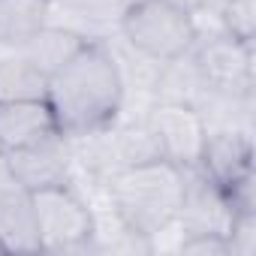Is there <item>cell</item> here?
Listing matches in <instances>:
<instances>
[{
	"instance_id": "obj_1",
	"label": "cell",
	"mask_w": 256,
	"mask_h": 256,
	"mask_svg": "<svg viewBox=\"0 0 256 256\" xmlns=\"http://www.w3.org/2000/svg\"><path fill=\"white\" fill-rule=\"evenodd\" d=\"M46 100L66 139L112 126L124 112V78L106 40L84 42L60 70L48 76Z\"/></svg>"
},
{
	"instance_id": "obj_2",
	"label": "cell",
	"mask_w": 256,
	"mask_h": 256,
	"mask_svg": "<svg viewBox=\"0 0 256 256\" xmlns=\"http://www.w3.org/2000/svg\"><path fill=\"white\" fill-rule=\"evenodd\" d=\"M102 193L126 232L151 238L178 220L184 202V169L163 157L124 166L102 181Z\"/></svg>"
},
{
	"instance_id": "obj_3",
	"label": "cell",
	"mask_w": 256,
	"mask_h": 256,
	"mask_svg": "<svg viewBox=\"0 0 256 256\" xmlns=\"http://www.w3.org/2000/svg\"><path fill=\"white\" fill-rule=\"evenodd\" d=\"M118 36L139 54L169 64L193 48L196 22L175 0H133L118 22Z\"/></svg>"
},
{
	"instance_id": "obj_4",
	"label": "cell",
	"mask_w": 256,
	"mask_h": 256,
	"mask_svg": "<svg viewBox=\"0 0 256 256\" xmlns=\"http://www.w3.org/2000/svg\"><path fill=\"white\" fill-rule=\"evenodd\" d=\"M34 193V223L40 235V247L46 253L88 250L94 247V208L90 202L70 184L40 187Z\"/></svg>"
},
{
	"instance_id": "obj_5",
	"label": "cell",
	"mask_w": 256,
	"mask_h": 256,
	"mask_svg": "<svg viewBox=\"0 0 256 256\" xmlns=\"http://www.w3.org/2000/svg\"><path fill=\"white\" fill-rule=\"evenodd\" d=\"M190 60L202 90L226 96H253V42H241L226 30L196 34Z\"/></svg>"
},
{
	"instance_id": "obj_6",
	"label": "cell",
	"mask_w": 256,
	"mask_h": 256,
	"mask_svg": "<svg viewBox=\"0 0 256 256\" xmlns=\"http://www.w3.org/2000/svg\"><path fill=\"white\" fill-rule=\"evenodd\" d=\"M145 120L157 139L163 160L181 169H199L208 126L196 106L178 100H154L145 112Z\"/></svg>"
},
{
	"instance_id": "obj_7",
	"label": "cell",
	"mask_w": 256,
	"mask_h": 256,
	"mask_svg": "<svg viewBox=\"0 0 256 256\" xmlns=\"http://www.w3.org/2000/svg\"><path fill=\"white\" fill-rule=\"evenodd\" d=\"M0 238L6 253H42L34 223V193L18 181L0 151Z\"/></svg>"
},
{
	"instance_id": "obj_8",
	"label": "cell",
	"mask_w": 256,
	"mask_h": 256,
	"mask_svg": "<svg viewBox=\"0 0 256 256\" xmlns=\"http://www.w3.org/2000/svg\"><path fill=\"white\" fill-rule=\"evenodd\" d=\"M199 172L220 190L253 178V142L247 130H208Z\"/></svg>"
},
{
	"instance_id": "obj_9",
	"label": "cell",
	"mask_w": 256,
	"mask_h": 256,
	"mask_svg": "<svg viewBox=\"0 0 256 256\" xmlns=\"http://www.w3.org/2000/svg\"><path fill=\"white\" fill-rule=\"evenodd\" d=\"M4 157L28 190L72 181V151H70V139L60 133L18 151H4Z\"/></svg>"
},
{
	"instance_id": "obj_10",
	"label": "cell",
	"mask_w": 256,
	"mask_h": 256,
	"mask_svg": "<svg viewBox=\"0 0 256 256\" xmlns=\"http://www.w3.org/2000/svg\"><path fill=\"white\" fill-rule=\"evenodd\" d=\"M58 120L48 100H6L0 102V151H18L58 136ZM64 136V133H60Z\"/></svg>"
},
{
	"instance_id": "obj_11",
	"label": "cell",
	"mask_w": 256,
	"mask_h": 256,
	"mask_svg": "<svg viewBox=\"0 0 256 256\" xmlns=\"http://www.w3.org/2000/svg\"><path fill=\"white\" fill-rule=\"evenodd\" d=\"M84 42H90V40H84V36L76 34L72 28H64V24L48 22L42 30H36V34H34L28 42H22L16 52L24 54L36 70H42L46 76H52V72L60 70Z\"/></svg>"
},
{
	"instance_id": "obj_12",
	"label": "cell",
	"mask_w": 256,
	"mask_h": 256,
	"mask_svg": "<svg viewBox=\"0 0 256 256\" xmlns=\"http://www.w3.org/2000/svg\"><path fill=\"white\" fill-rule=\"evenodd\" d=\"M52 22V0H0V48H18Z\"/></svg>"
},
{
	"instance_id": "obj_13",
	"label": "cell",
	"mask_w": 256,
	"mask_h": 256,
	"mask_svg": "<svg viewBox=\"0 0 256 256\" xmlns=\"http://www.w3.org/2000/svg\"><path fill=\"white\" fill-rule=\"evenodd\" d=\"M48 76L36 70L16 48H4L0 54V102L6 100H46Z\"/></svg>"
},
{
	"instance_id": "obj_14",
	"label": "cell",
	"mask_w": 256,
	"mask_h": 256,
	"mask_svg": "<svg viewBox=\"0 0 256 256\" xmlns=\"http://www.w3.org/2000/svg\"><path fill=\"white\" fill-rule=\"evenodd\" d=\"M133 0H52V10H60L72 22H84L88 28H118L120 16Z\"/></svg>"
},
{
	"instance_id": "obj_15",
	"label": "cell",
	"mask_w": 256,
	"mask_h": 256,
	"mask_svg": "<svg viewBox=\"0 0 256 256\" xmlns=\"http://www.w3.org/2000/svg\"><path fill=\"white\" fill-rule=\"evenodd\" d=\"M211 4V0H208ZM217 4V22L220 28L241 40V42H253V34H256V0H214Z\"/></svg>"
},
{
	"instance_id": "obj_16",
	"label": "cell",
	"mask_w": 256,
	"mask_h": 256,
	"mask_svg": "<svg viewBox=\"0 0 256 256\" xmlns=\"http://www.w3.org/2000/svg\"><path fill=\"white\" fill-rule=\"evenodd\" d=\"M229 253L232 256H253L256 253V211H238L229 223Z\"/></svg>"
},
{
	"instance_id": "obj_17",
	"label": "cell",
	"mask_w": 256,
	"mask_h": 256,
	"mask_svg": "<svg viewBox=\"0 0 256 256\" xmlns=\"http://www.w3.org/2000/svg\"><path fill=\"white\" fill-rule=\"evenodd\" d=\"M178 253L190 256H232L229 238L223 232H184L178 241Z\"/></svg>"
},
{
	"instance_id": "obj_18",
	"label": "cell",
	"mask_w": 256,
	"mask_h": 256,
	"mask_svg": "<svg viewBox=\"0 0 256 256\" xmlns=\"http://www.w3.org/2000/svg\"><path fill=\"white\" fill-rule=\"evenodd\" d=\"M0 253H6V244H4V238H0Z\"/></svg>"
}]
</instances>
